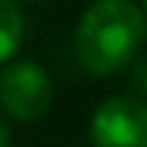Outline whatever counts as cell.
I'll list each match as a JSON object with an SVG mask.
<instances>
[{
	"mask_svg": "<svg viewBox=\"0 0 147 147\" xmlns=\"http://www.w3.org/2000/svg\"><path fill=\"white\" fill-rule=\"evenodd\" d=\"M25 3H44V0H25Z\"/></svg>",
	"mask_w": 147,
	"mask_h": 147,
	"instance_id": "8",
	"label": "cell"
},
{
	"mask_svg": "<svg viewBox=\"0 0 147 147\" xmlns=\"http://www.w3.org/2000/svg\"><path fill=\"white\" fill-rule=\"evenodd\" d=\"M94 147H147V103L135 94L103 100L91 119Z\"/></svg>",
	"mask_w": 147,
	"mask_h": 147,
	"instance_id": "3",
	"label": "cell"
},
{
	"mask_svg": "<svg viewBox=\"0 0 147 147\" xmlns=\"http://www.w3.org/2000/svg\"><path fill=\"white\" fill-rule=\"evenodd\" d=\"M53 103V82L44 66L16 59L0 69V107L16 122H38Z\"/></svg>",
	"mask_w": 147,
	"mask_h": 147,
	"instance_id": "2",
	"label": "cell"
},
{
	"mask_svg": "<svg viewBox=\"0 0 147 147\" xmlns=\"http://www.w3.org/2000/svg\"><path fill=\"white\" fill-rule=\"evenodd\" d=\"M22 13H19V3L16 0H0V63L13 59V53L19 50L22 44Z\"/></svg>",
	"mask_w": 147,
	"mask_h": 147,
	"instance_id": "4",
	"label": "cell"
},
{
	"mask_svg": "<svg viewBox=\"0 0 147 147\" xmlns=\"http://www.w3.org/2000/svg\"><path fill=\"white\" fill-rule=\"evenodd\" d=\"M147 38L141 6L131 0H97L91 3L75 28V57L82 69L103 78L125 69L138 57Z\"/></svg>",
	"mask_w": 147,
	"mask_h": 147,
	"instance_id": "1",
	"label": "cell"
},
{
	"mask_svg": "<svg viewBox=\"0 0 147 147\" xmlns=\"http://www.w3.org/2000/svg\"><path fill=\"white\" fill-rule=\"evenodd\" d=\"M141 16H144V22H147V0H141Z\"/></svg>",
	"mask_w": 147,
	"mask_h": 147,
	"instance_id": "7",
	"label": "cell"
},
{
	"mask_svg": "<svg viewBox=\"0 0 147 147\" xmlns=\"http://www.w3.org/2000/svg\"><path fill=\"white\" fill-rule=\"evenodd\" d=\"M128 82H131V91L138 100L147 103V59H131L128 63Z\"/></svg>",
	"mask_w": 147,
	"mask_h": 147,
	"instance_id": "5",
	"label": "cell"
},
{
	"mask_svg": "<svg viewBox=\"0 0 147 147\" xmlns=\"http://www.w3.org/2000/svg\"><path fill=\"white\" fill-rule=\"evenodd\" d=\"M9 141H13L9 138V125H6V119L0 116V147H9Z\"/></svg>",
	"mask_w": 147,
	"mask_h": 147,
	"instance_id": "6",
	"label": "cell"
}]
</instances>
